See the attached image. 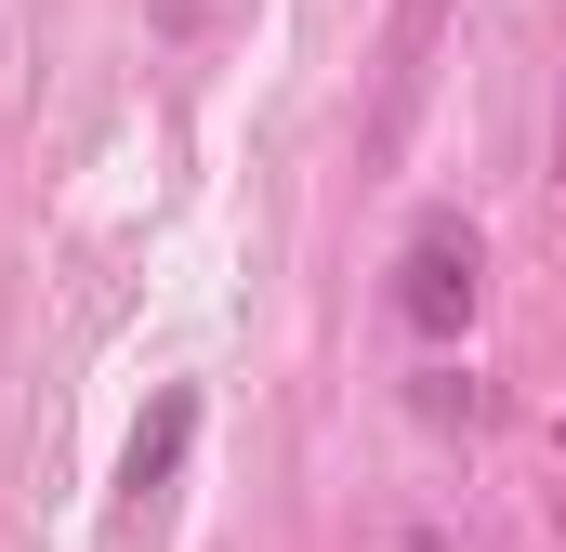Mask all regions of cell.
<instances>
[{
  "instance_id": "cell-2",
  "label": "cell",
  "mask_w": 566,
  "mask_h": 552,
  "mask_svg": "<svg viewBox=\"0 0 566 552\" xmlns=\"http://www.w3.org/2000/svg\"><path fill=\"white\" fill-rule=\"evenodd\" d=\"M185 447H198V395H158V408L133 421V447H119V500H133V513L185 474Z\"/></svg>"
},
{
  "instance_id": "cell-3",
  "label": "cell",
  "mask_w": 566,
  "mask_h": 552,
  "mask_svg": "<svg viewBox=\"0 0 566 552\" xmlns=\"http://www.w3.org/2000/svg\"><path fill=\"white\" fill-rule=\"evenodd\" d=\"M554 171H566V93H554Z\"/></svg>"
},
{
  "instance_id": "cell-1",
  "label": "cell",
  "mask_w": 566,
  "mask_h": 552,
  "mask_svg": "<svg viewBox=\"0 0 566 552\" xmlns=\"http://www.w3.org/2000/svg\"><path fill=\"white\" fill-rule=\"evenodd\" d=\"M396 316H409L422 342H448V329L474 316V224H448V211H434L422 237L396 251Z\"/></svg>"
}]
</instances>
